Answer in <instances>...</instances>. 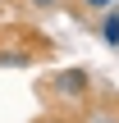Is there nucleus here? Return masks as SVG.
<instances>
[{
    "instance_id": "nucleus-1",
    "label": "nucleus",
    "mask_w": 119,
    "mask_h": 123,
    "mask_svg": "<svg viewBox=\"0 0 119 123\" xmlns=\"http://www.w3.org/2000/svg\"><path fill=\"white\" fill-rule=\"evenodd\" d=\"M55 91H60L64 100H87V96H92V78H87L83 68H60V73H55Z\"/></svg>"
},
{
    "instance_id": "nucleus-4",
    "label": "nucleus",
    "mask_w": 119,
    "mask_h": 123,
    "mask_svg": "<svg viewBox=\"0 0 119 123\" xmlns=\"http://www.w3.org/2000/svg\"><path fill=\"white\" fill-rule=\"evenodd\" d=\"M28 5H32V9H55L60 0H28Z\"/></svg>"
},
{
    "instance_id": "nucleus-2",
    "label": "nucleus",
    "mask_w": 119,
    "mask_h": 123,
    "mask_svg": "<svg viewBox=\"0 0 119 123\" xmlns=\"http://www.w3.org/2000/svg\"><path fill=\"white\" fill-rule=\"evenodd\" d=\"M101 37H105V46H119V9H110V14H105Z\"/></svg>"
},
{
    "instance_id": "nucleus-5",
    "label": "nucleus",
    "mask_w": 119,
    "mask_h": 123,
    "mask_svg": "<svg viewBox=\"0 0 119 123\" xmlns=\"http://www.w3.org/2000/svg\"><path fill=\"white\" fill-rule=\"evenodd\" d=\"M96 123H119V119H115V114H101V119H96Z\"/></svg>"
},
{
    "instance_id": "nucleus-3",
    "label": "nucleus",
    "mask_w": 119,
    "mask_h": 123,
    "mask_svg": "<svg viewBox=\"0 0 119 123\" xmlns=\"http://www.w3.org/2000/svg\"><path fill=\"white\" fill-rule=\"evenodd\" d=\"M78 5H83V9H92V14H105V9H115L119 0H78Z\"/></svg>"
},
{
    "instance_id": "nucleus-6",
    "label": "nucleus",
    "mask_w": 119,
    "mask_h": 123,
    "mask_svg": "<svg viewBox=\"0 0 119 123\" xmlns=\"http://www.w3.org/2000/svg\"><path fill=\"white\" fill-rule=\"evenodd\" d=\"M37 123H64V119H37Z\"/></svg>"
}]
</instances>
